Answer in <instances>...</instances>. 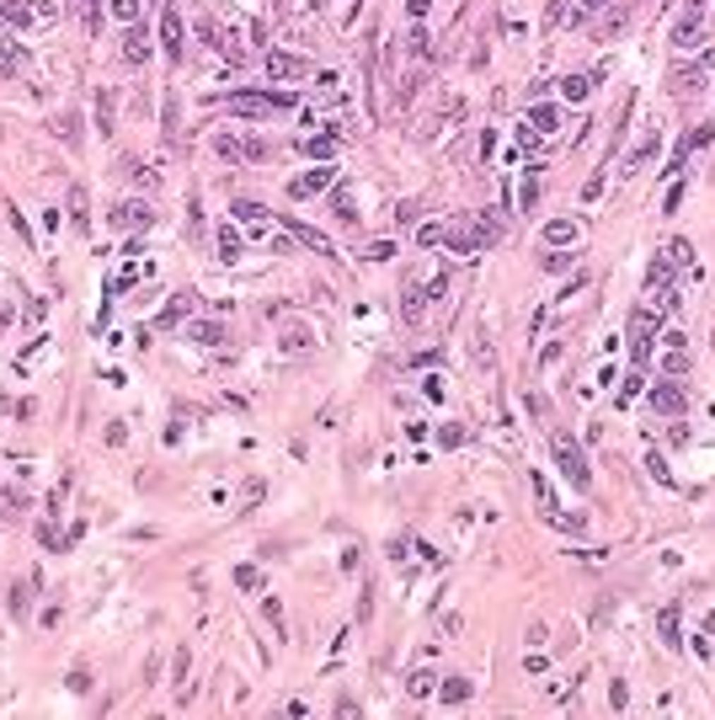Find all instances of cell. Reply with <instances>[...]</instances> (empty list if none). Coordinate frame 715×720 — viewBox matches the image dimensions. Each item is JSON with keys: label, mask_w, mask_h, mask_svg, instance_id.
I'll return each mask as SVG.
<instances>
[{"label": "cell", "mask_w": 715, "mask_h": 720, "mask_svg": "<svg viewBox=\"0 0 715 720\" xmlns=\"http://www.w3.org/2000/svg\"><path fill=\"white\" fill-rule=\"evenodd\" d=\"M422 288H406V299H400V315H406V320H422Z\"/></svg>", "instance_id": "17"}, {"label": "cell", "mask_w": 715, "mask_h": 720, "mask_svg": "<svg viewBox=\"0 0 715 720\" xmlns=\"http://www.w3.org/2000/svg\"><path fill=\"white\" fill-rule=\"evenodd\" d=\"M326 181H331V171H316V176H299V181H294V198H310V192H320Z\"/></svg>", "instance_id": "15"}, {"label": "cell", "mask_w": 715, "mask_h": 720, "mask_svg": "<svg viewBox=\"0 0 715 720\" xmlns=\"http://www.w3.org/2000/svg\"><path fill=\"white\" fill-rule=\"evenodd\" d=\"M235 214H241V219H246V224H251V229H262V224H267V214H262V208H256V203H241V208H235Z\"/></svg>", "instance_id": "25"}, {"label": "cell", "mask_w": 715, "mask_h": 720, "mask_svg": "<svg viewBox=\"0 0 715 720\" xmlns=\"http://www.w3.org/2000/svg\"><path fill=\"white\" fill-rule=\"evenodd\" d=\"M656 635H662V646L667 651H678L683 640H678V603H667L662 613H656Z\"/></svg>", "instance_id": "7"}, {"label": "cell", "mask_w": 715, "mask_h": 720, "mask_svg": "<svg viewBox=\"0 0 715 720\" xmlns=\"http://www.w3.org/2000/svg\"><path fill=\"white\" fill-rule=\"evenodd\" d=\"M715 64V54L710 59H699V64H673V70H667V91L673 96H689V91H699L704 85V70H710Z\"/></svg>", "instance_id": "3"}, {"label": "cell", "mask_w": 715, "mask_h": 720, "mask_svg": "<svg viewBox=\"0 0 715 720\" xmlns=\"http://www.w3.org/2000/svg\"><path fill=\"white\" fill-rule=\"evenodd\" d=\"M166 48H171V59H182V16L166 11Z\"/></svg>", "instance_id": "14"}, {"label": "cell", "mask_w": 715, "mask_h": 720, "mask_svg": "<svg viewBox=\"0 0 715 720\" xmlns=\"http://www.w3.org/2000/svg\"><path fill=\"white\" fill-rule=\"evenodd\" d=\"M304 70H310L304 59H289V54H267V75H272V80H294V75H304Z\"/></svg>", "instance_id": "9"}, {"label": "cell", "mask_w": 715, "mask_h": 720, "mask_svg": "<svg viewBox=\"0 0 715 720\" xmlns=\"http://www.w3.org/2000/svg\"><path fill=\"white\" fill-rule=\"evenodd\" d=\"M294 107L289 91H262V96H230V112H283Z\"/></svg>", "instance_id": "4"}, {"label": "cell", "mask_w": 715, "mask_h": 720, "mask_svg": "<svg viewBox=\"0 0 715 720\" xmlns=\"http://www.w3.org/2000/svg\"><path fill=\"white\" fill-rule=\"evenodd\" d=\"M529 491H534V502H539V512L545 517H555L560 507H555V496H550V486H545V475L539 469H529Z\"/></svg>", "instance_id": "10"}, {"label": "cell", "mask_w": 715, "mask_h": 720, "mask_svg": "<svg viewBox=\"0 0 715 720\" xmlns=\"http://www.w3.org/2000/svg\"><path fill=\"white\" fill-rule=\"evenodd\" d=\"M603 6H608V0H587V11H603Z\"/></svg>", "instance_id": "33"}, {"label": "cell", "mask_w": 715, "mask_h": 720, "mask_svg": "<svg viewBox=\"0 0 715 720\" xmlns=\"http://www.w3.org/2000/svg\"><path fill=\"white\" fill-rule=\"evenodd\" d=\"M651 411L678 416V411H683V390H678V384H656V390H651Z\"/></svg>", "instance_id": "5"}, {"label": "cell", "mask_w": 715, "mask_h": 720, "mask_svg": "<svg viewBox=\"0 0 715 720\" xmlns=\"http://www.w3.org/2000/svg\"><path fill=\"white\" fill-rule=\"evenodd\" d=\"M545 240H550V246H577V240H582V224H577V219H550Z\"/></svg>", "instance_id": "6"}, {"label": "cell", "mask_w": 715, "mask_h": 720, "mask_svg": "<svg viewBox=\"0 0 715 720\" xmlns=\"http://www.w3.org/2000/svg\"><path fill=\"white\" fill-rule=\"evenodd\" d=\"M550 448H555V459H560V475H566L577 491H587V486H593V469H587L582 443H577V438H566V432H555V438H550Z\"/></svg>", "instance_id": "1"}, {"label": "cell", "mask_w": 715, "mask_h": 720, "mask_svg": "<svg viewBox=\"0 0 715 720\" xmlns=\"http://www.w3.org/2000/svg\"><path fill=\"white\" fill-rule=\"evenodd\" d=\"M433 683H438L433 672H411V683H406V688H411L416 699H427V694H433Z\"/></svg>", "instance_id": "22"}, {"label": "cell", "mask_w": 715, "mask_h": 720, "mask_svg": "<svg viewBox=\"0 0 715 720\" xmlns=\"http://www.w3.org/2000/svg\"><path fill=\"white\" fill-rule=\"evenodd\" d=\"M673 43H678V48H699V43H704V22L689 11L678 27H673Z\"/></svg>", "instance_id": "8"}, {"label": "cell", "mask_w": 715, "mask_h": 720, "mask_svg": "<svg viewBox=\"0 0 715 720\" xmlns=\"http://www.w3.org/2000/svg\"><path fill=\"white\" fill-rule=\"evenodd\" d=\"M587 91H593V75H566V80H560V96H566V102H582Z\"/></svg>", "instance_id": "12"}, {"label": "cell", "mask_w": 715, "mask_h": 720, "mask_svg": "<svg viewBox=\"0 0 715 720\" xmlns=\"http://www.w3.org/2000/svg\"><path fill=\"white\" fill-rule=\"evenodd\" d=\"M619 27H625V6H614V11H608L603 22H598V37H614Z\"/></svg>", "instance_id": "19"}, {"label": "cell", "mask_w": 715, "mask_h": 720, "mask_svg": "<svg viewBox=\"0 0 715 720\" xmlns=\"http://www.w3.org/2000/svg\"><path fill=\"white\" fill-rule=\"evenodd\" d=\"M443 699H470V683H464V678H449V683H443Z\"/></svg>", "instance_id": "27"}, {"label": "cell", "mask_w": 715, "mask_h": 720, "mask_svg": "<svg viewBox=\"0 0 715 720\" xmlns=\"http://www.w3.org/2000/svg\"><path fill=\"white\" fill-rule=\"evenodd\" d=\"M304 150H310V155H320V160H326L331 150H337V139H331V133H320V139H310V144H304Z\"/></svg>", "instance_id": "26"}, {"label": "cell", "mask_w": 715, "mask_h": 720, "mask_svg": "<svg viewBox=\"0 0 715 720\" xmlns=\"http://www.w3.org/2000/svg\"><path fill=\"white\" fill-rule=\"evenodd\" d=\"M545 267H550V272H566L571 256H566V251H550V256H545Z\"/></svg>", "instance_id": "29"}, {"label": "cell", "mask_w": 715, "mask_h": 720, "mask_svg": "<svg viewBox=\"0 0 715 720\" xmlns=\"http://www.w3.org/2000/svg\"><path fill=\"white\" fill-rule=\"evenodd\" d=\"M646 469H651V475L662 480V486H673V475H667V464H662V459H656V454H651V464H646Z\"/></svg>", "instance_id": "31"}, {"label": "cell", "mask_w": 715, "mask_h": 720, "mask_svg": "<svg viewBox=\"0 0 715 720\" xmlns=\"http://www.w3.org/2000/svg\"><path fill=\"white\" fill-rule=\"evenodd\" d=\"M219 256H224V262H235V256H241V235H235V229H224V235H219Z\"/></svg>", "instance_id": "21"}, {"label": "cell", "mask_w": 715, "mask_h": 720, "mask_svg": "<svg viewBox=\"0 0 715 720\" xmlns=\"http://www.w3.org/2000/svg\"><path fill=\"white\" fill-rule=\"evenodd\" d=\"M608 704H614V709H625V704H630V694H625V683H608Z\"/></svg>", "instance_id": "28"}, {"label": "cell", "mask_w": 715, "mask_h": 720, "mask_svg": "<svg viewBox=\"0 0 715 720\" xmlns=\"http://www.w3.org/2000/svg\"><path fill=\"white\" fill-rule=\"evenodd\" d=\"M145 54H150V37L133 27V32H128V59H145Z\"/></svg>", "instance_id": "24"}, {"label": "cell", "mask_w": 715, "mask_h": 720, "mask_svg": "<svg viewBox=\"0 0 715 720\" xmlns=\"http://www.w3.org/2000/svg\"><path fill=\"white\" fill-rule=\"evenodd\" d=\"M529 118H534V128H539V133H555V123H560V112H555V107H534V112H529Z\"/></svg>", "instance_id": "18"}, {"label": "cell", "mask_w": 715, "mask_h": 720, "mask_svg": "<svg viewBox=\"0 0 715 720\" xmlns=\"http://www.w3.org/2000/svg\"><path fill=\"white\" fill-rule=\"evenodd\" d=\"M70 214H75V229H85V224H91V214H85V192H80V187L70 192Z\"/></svg>", "instance_id": "20"}, {"label": "cell", "mask_w": 715, "mask_h": 720, "mask_svg": "<svg viewBox=\"0 0 715 720\" xmlns=\"http://www.w3.org/2000/svg\"><path fill=\"white\" fill-rule=\"evenodd\" d=\"M534 198H539V166H529V171H523V181H518V203L534 208Z\"/></svg>", "instance_id": "13"}, {"label": "cell", "mask_w": 715, "mask_h": 720, "mask_svg": "<svg viewBox=\"0 0 715 720\" xmlns=\"http://www.w3.org/2000/svg\"><path fill=\"white\" fill-rule=\"evenodd\" d=\"M689 368V347H667L662 352V373H683Z\"/></svg>", "instance_id": "16"}, {"label": "cell", "mask_w": 715, "mask_h": 720, "mask_svg": "<svg viewBox=\"0 0 715 720\" xmlns=\"http://www.w3.org/2000/svg\"><path fill=\"white\" fill-rule=\"evenodd\" d=\"M118 224H150V208H139V203H128V208H123V214H118Z\"/></svg>", "instance_id": "23"}, {"label": "cell", "mask_w": 715, "mask_h": 720, "mask_svg": "<svg viewBox=\"0 0 715 720\" xmlns=\"http://www.w3.org/2000/svg\"><path fill=\"white\" fill-rule=\"evenodd\" d=\"M545 640H550V630H545L539 619H534V624H529V646H545Z\"/></svg>", "instance_id": "30"}, {"label": "cell", "mask_w": 715, "mask_h": 720, "mask_svg": "<svg viewBox=\"0 0 715 720\" xmlns=\"http://www.w3.org/2000/svg\"><path fill=\"white\" fill-rule=\"evenodd\" d=\"M689 11H694V16H704V0H689Z\"/></svg>", "instance_id": "32"}, {"label": "cell", "mask_w": 715, "mask_h": 720, "mask_svg": "<svg viewBox=\"0 0 715 720\" xmlns=\"http://www.w3.org/2000/svg\"><path fill=\"white\" fill-rule=\"evenodd\" d=\"M662 262L678 272V267H689V262H694V246H689V240H667V246H662Z\"/></svg>", "instance_id": "11"}, {"label": "cell", "mask_w": 715, "mask_h": 720, "mask_svg": "<svg viewBox=\"0 0 715 720\" xmlns=\"http://www.w3.org/2000/svg\"><path fill=\"white\" fill-rule=\"evenodd\" d=\"M656 325H662V310H651V304H641L635 310V325H630V342H635V363H646L651 358V342H656Z\"/></svg>", "instance_id": "2"}]
</instances>
